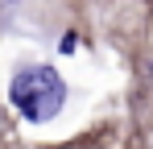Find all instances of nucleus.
I'll use <instances>...</instances> for the list:
<instances>
[{"label":"nucleus","instance_id":"f257e3e1","mask_svg":"<svg viewBox=\"0 0 153 149\" xmlns=\"http://www.w3.org/2000/svg\"><path fill=\"white\" fill-rule=\"evenodd\" d=\"M8 99L29 124H46L62 112L66 83H62V74L54 66H21L13 74V83H8Z\"/></svg>","mask_w":153,"mask_h":149}]
</instances>
